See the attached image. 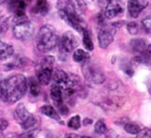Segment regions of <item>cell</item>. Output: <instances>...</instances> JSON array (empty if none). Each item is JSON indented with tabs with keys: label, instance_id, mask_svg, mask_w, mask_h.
Instances as JSON below:
<instances>
[{
	"label": "cell",
	"instance_id": "2",
	"mask_svg": "<svg viewBox=\"0 0 151 138\" xmlns=\"http://www.w3.org/2000/svg\"><path fill=\"white\" fill-rule=\"evenodd\" d=\"M58 43V37L56 32L51 25H44L38 32L37 47L41 52H50Z\"/></svg>",
	"mask_w": 151,
	"mask_h": 138
},
{
	"label": "cell",
	"instance_id": "14",
	"mask_svg": "<svg viewBox=\"0 0 151 138\" xmlns=\"http://www.w3.org/2000/svg\"><path fill=\"white\" fill-rule=\"evenodd\" d=\"M30 116V113L29 111L27 110L23 104H19V106L16 107V109L14 110V113H13V116H14V119L19 123V124H22L25 120H27Z\"/></svg>",
	"mask_w": 151,
	"mask_h": 138
},
{
	"label": "cell",
	"instance_id": "19",
	"mask_svg": "<svg viewBox=\"0 0 151 138\" xmlns=\"http://www.w3.org/2000/svg\"><path fill=\"white\" fill-rule=\"evenodd\" d=\"M21 126H22V129H25V131H36V129H38V126H39V121H38V119L35 116L30 114L28 119L25 120V121L21 124Z\"/></svg>",
	"mask_w": 151,
	"mask_h": 138
},
{
	"label": "cell",
	"instance_id": "10",
	"mask_svg": "<svg viewBox=\"0 0 151 138\" xmlns=\"http://www.w3.org/2000/svg\"><path fill=\"white\" fill-rule=\"evenodd\" d=\"M124 12V3L121 0H110L105 9V16L107 19H114Z\"/></svg>",
	"mask_w": 151,
	"mask_h": 138
},
{
	"label": "cell",
	"instance_id": "27",
	"mask_svg": "<svg viewBox=\"0 0 151 138\" xmlns=\"http://www.w3.org/2000/svg\"><path fill=\"white\" fill-rule=\"evenodd\" d=\"M142 28L145 29V32L147 34H151V14L149 16H147L146 19H142Z\"/></svg>",
	"mask_w": 151,
	"mask_h": 138
},
{
	"label": "cell",
	"instance_id": "24",
	"mask_svg": "<svg viewBox=\"0 0 151 138\" xmlns=\"http://www.w3.org/2000/svg\"><path fill=\"white\" fill-rule=\"evenodd\" d=\"M124 129H125L126 133H129V134H137V133L140 131V126L134 122H127L125 125H124Z\"/></svg>",
	"mask_w": 151,
	"mask_h": 138
},
{
	"label": "cell",
	"instance_id": "25",
	"mask_svg": "<svg viewBox=\"0 0 151 138\" xmlns=\"http://www.w3.org/2000/svg\"><path fill=\"white\" fill-rule=\"evenodd\" d=\"M9 26V17L4 14V13H0V34H2L3 32L8 29Z\"/></svg>",
	"mask_w": 151,
	"mask_h": 138
},
{
	"label": "cell",
	"instance_id": "35",
	"mask_svg": "<svg viewBox=\"0 0 151 138\" xmlns=\"http://www.w3.org/2000/svg\"><path fill=\"white\" fill-rule=\"evenodd\" d=\"M147 51H148L149 53H150V55H151V43L149 44L148 47H147Z\"/></svg>",
	"mask_w": 151,
	"mask_h": 138
},
{
	"label": "cell",
	"instance_id": "21",
	"mask_svg": "<svg viewBox=\"0 0 151 138\" xmlns=\"http://www.w3.org/2000/svg\"><path fill=\"white\" fill-rule=\"evenodd\" d=\"M73 58L76 63H85L90 60V55H88V52H85L84 50H81V49H77L75 50L73 54Z\"/></svg>",
	"mask_w": 151,
	"mask_h": 138
},
{
	"label": "cell",
	"instance_id": "11",
	"mask_svg": "<svg viewBox=\"0 0 151 138\" xmlns=\"http://www.w3.org/2000/svg\"><path fill=\"white\" fill-rule=\"evenodd\" d=\"M148 6V1L147 0H129L127 2V10H129V14L131 17L136 19L138 17L142 10Z\"/></svg>",
	"mask_w": 151,
	"mask_h": 138
},
{
	"label": "cell",
	"instance_id": "37",
	"mask_svg": "<svg viewBox=\"0 0 151 138\" xmlns=\"http://www.w3.org/2000/svg\"><path fill=\"white\" fill-rule=\"evenodd\" d=\"M3 1H4V0H0V4H1V3H2Z\"/></svg>",
	"mask_w": 151,
	"mask_h": 138
},
{
	"label": "cell",
	"instance_id": "7",
	"mask_svg": "<svg viewBox=\"0 0 151 138\" xmlns=\"http://www.w3.org/2000/svg\"><path fill=\"white\" fill-rule=\"evenodd\" d=\"M79 40L77 36L71 32H64L63 36L60 37L58 45H60V55H68L69 53L73 52L76 47H78Z\"/></svg>",
	"mask_w": 151,
	"mask_h": 138
},
{
	"label": "cell",
	"instance_id": "23",
	"mask_svg": "<svg viewBox=\"0 0 151 138\" xmlns=\"http://www.w3.org/2000/svg\"><path fill=\"white\" fill-rule=\"evenodd\" d=\"M95 133L98 134V135H104L107 133V125H106V123H105L104 120H98L97 122L95 123Z\"/></svg>",
	"mask_w": 151,
	"mask_h": 138
},
{
	"label": "cell",
	"instance_id": "36",
	"mask_svg": "<svg viewBox=\"0 0 151 138\" xmlns=\"http://www.w3.org/2000/svg\"><path fill=\"white\" fill-rule=\"evenodd\" d=\"M81 138H91V137H88V136H83V137H81Z\"/></svg>",
	"mask_w": 151,
	"mask_h": 138
},
{
	"label": "cell",
	"instance_id": "13",
	"mask_svg": "<svg viewBox=\"0 0 151 138\" xmlns=\"http://www.w3.org/2000/svg\"><path fill=\"white\" fill-rule=\"evenodd\" d=\"M51 98L53 103L56 105L57 107L63 105L64 104V96H63V88L58 84H54L52 88H51L50 91Z\"/></svg>",
	"mask_w": 151,
	"mask_h": 138
},
{
	"label": "cell",
	"instance_id": "22",
	"mask_svg": "<svg viewBox=\"0 0 151 138\" xmlns=\"http://www.w3.org/2000/svg\"><path fill=\"white\" fill-rule=\"evenodd\" d=\"M82 34H83V40H82L83 41V45H84V47L88 51H92L94 49V44H93L91 34H90V32L86 28L82 32Z\"/></svg>",
	"mask_w": 151,
	"mask_h": 138
},
{
	"label": "cell",
	"instance_id": "4",
	"mask_svg": "<svg viewBox=\"0 0 151 138\" xmlns=\"http://www.w3.org/2000/svg\"><path fill=\"white\" fill-rule=\"evenodd\" d=\"M82 72H83L85 80L91 84L99 85L105 82V75L103 69L96 64L90 62V60L83 63Z\"/></svg>",
	"mask_w": 151,
	"mask_h": 138
},
{
	"label": "cell",
	"instance_id": "31",
	"mask_svg": "<svg viewBox=\"0 0 151 138\" xmlns=\"http://www.w3.org/2000/svg\"><path fill=\"white\" fill-rule=\"evenodd\" d=\"M8 126H9V122H8L4 118L0 116V132H1V131H4L6 129H8Z\"/></svg>",
	"mask_w": 151,
	"mask_h": 138
},
{
	"label": "cell",
	"instance_id": "17",
	"mask_svg": "<svg viewBox=\"0 0 151 138\" xmlns=\"http://www.w3.org/2000/svg\"><path fill=\"white\" fill-rule=\"evenodd\" d=\"M49 12V3L47 0H36L35 6H32V13L45 15Z\"/></svg>",
	"mask_w": 151,
	"mask_h": 138
},
{
	"label": "cell",
	"instance_id": "34",
	"mask_svg": "<svg viewBox=\"0 0 151 138\" xmlns=\"http://www.w3.org/2000/svg\"><path fill=\"white\" fill-rule=\"evenodd\" d=\"M91 123H92L91 119H85L84 120V125H88V124H91Z\"/></svg>",
	"mask_w": 151,
	"mask_h": 138
},
{
	"label": "cell",
	"instance_id": "28",
	"mask_svg": "<svg viewBox=\"0 0 151 138\" xmlns=\"http://www.w3.org/2000/svg\"><path fill=\"white\" fill-rule=\"evenodd\" d=\"M127 30L131 34H136L139 32V25L136 22H129L127 24Z\"/></svg>",
	"mask_w": 151,
	"mask_h": 138
},
{
	"label": "cell",
	"instance_id": "15",
	"mask_svg": "<svg viewBox=\"0 0 151 138\" xmlns=\"http://www.w3.org/2000/svg\"><path fill=\"white\" fill-rule=\"evenodd\" d=\"M52 78H53L55 84H58L62 88H64V85L66 84L67 80H68V73L66 71L62 70V69H56V70L53 71Z\"/></svg>",
	"mask_w": 151,
	"mask_h": 138
},
{
	"label": "cell",
	"instance_id": "1",
	"mask_svg": "<svg viewBox=\"0 0 151 138\" xmlns=\"http://www.w3.org/2000/svg\"><path fill=\"white\" fill-rule=\"evenodd\" d=\"M28 88V80L23 75H14L0 81V99L4 103L14 104L25 96Z\"/></svg>",
	"mask_w": 151,
	"mask_h": 138
},
{
	"label": "cell",
	"instance_id": "9",
	"mask_svg": "<svg viewBox=\"0 0 151 138\" xmlns=\"http://www.w3.org/2000/svg\"><path fill=\"white\" fill-rule=\"evenodd\" d=\"M8 9L16 19V22L27 19L25 15L26 6L24 0H10L8 3Z\"/></svg>",
	"mask_w": 151,
	"mask_h": 138
},
{
	"label": "cell",
	"instance_id": "3",
	"mask_svg": "<svg viewBox=\"0 0 151 138\" xmlns=\"http://www.w3.org/2000/svg\"><path fill=\"white\" fill-rule=\"evenodd\" d=\"M60 15L62 16V19L65 22L70 25L71 27L78 30L79 32H82L86 28V23L83 19V15H81L80 13L70 8L68 4H65L64 6L60 8Z\"/></svg>",
	"mask_w": 151,
	"mask_h": 138
},
{
	"label": "cell",
	"instance_id": "38",
	"mask_svg": "<svg viewBox=\"0 0 151 138\" xmlns=\"http://www.w3.org/2000/svg\"><path fill=\"white\" fill-rule=\"evenodd\" d=\"M28 1H32V0H28Z\"/></svg>",
	"mask_w": 151,
	"mask_h": 138
},
{
	"label": "cell",
	"instance_id": "6",
	"mask_svg": "<svg viewBox=\"0 0 151 138\" xmlns=\"http://www.w3.org/2000/svg\"><path fill=\"white\" fill-rule=\"evenodd\" d=\"M13 36L21 41L30 40L35 36V26L27 19L19 21L13 27Z\"/></svg>",
	"mask_w": 151,
	"mask_h": 138
},
{
	"label": "cell",
	"instance_id": "12",
	"mask_svg": "<svg viewBox=\"0 0 151 138\" xmlns=\"http://www.w3.org/2000/svg\"><path fill=\"white\" fill-rule=\"evenodd\" d=\"M131 47H132L133 52L137 55V60L142 62L146 60V52H148V51H147L145 41L142 39H134L131 41Z\"/></svg>",
	"mask_w": 151,
	"mask_h": 138
},
{
	"label": "cell",
	"instance_id": "33",
	"mask_svg": "<svg viewBox=\"0 0 151 138\" xmlns=\"http://www.w3.org/2000/svg\"><path fill=\"white\" fill-rule=\"evenodd\" d=\"M64 138H81V137L78 136L77 134H68V135H66Z\"/></svg>",
	"mask_w": 151,
	"mask_h": 138
},
{
	"label": "cell",
	"instance_id": "26",
	"mask_svg": "<svg viewBox=\"0 0 151 138\" xmlns=\"http://www.w3.org/2000/svg\"><path fill=\"white\" fill-rule=\"evenodd\" d=\"M68 126L73 129H80V126H81V119H80V116H73V118L68 121Z\"/></svg>",
	"mask_w": 151,
	"mask_h": 138
},
{
	"label": "cell",
	"instance_id": "5",
	"mask_svg": "<svg viewBox=\"0 0 151 138\" xmlns=\"http://www.w3.org/2000/svg\"><path fill=\"white\" fill-rule=\"evenodd\" d=\"M53 65L54 57L45 56L41 60L37 66V80L40 82V84L47 85L51 82L52 75H53Z\"/></svg>",
	"mask_w": 151,
	"mask_h": 138
},
{
	"label": "cell",
	"instance_id": "32",
	"mask_svg": "<svg viewBox=\"0 0 151 138\" xmlns=\"http://www.w3.org/2000/svg\"><path fill=\"white\" fill-rule=\"evenodd\" d=\"M116 137H118V135H116L113 131H111V132H109V133H108V131H107V133H106V138H116Z\"/></svg>",
	"mask_w": 151,
	"mask_h": 138
},
{
	"label": "cell",
	"instance_id": "8",
	"mask_svg": "<svg viewBox=\"0 0 151 138\" xmlns=\"http://www.w3.org/2000/svg\"><path fill=\"white\" fill-rule=\"evenodd\" d=\"M116 34L114 25H103L98 32V43L101 49H106L112 43Z\"/></svg>",
	"mask_w": 151,
	"mask_h": 138
},
{
	"label": "cell",
	"instance_id": "20",
	"mask_svg": "<svg viewBox=\"0 0 151 138\" xmlns=\"http://www.w3.org/2000/svg\"><path fill=\"white\" fill-rule=\"evenodd\" d=\"M41 84L40 82L38 81L35 78H29L28 79V88L30 92V95L32 97H38L40 95L41 92Z\"/></svg>",
	"mask_w": 151,
	"mask_h": 138
},
{
	"label": "cell",
	"instance_id": "29",
	"mask_svg": "<svg viewBox=\"0 0 151 138\" xmlns=\"http://www.w3.org/2000/svg\"><path fill=\"white\" fill-rule=\"evenodd\" d=\"M136 135H137V138H151V129L148 127H144Z\"/></svg>",
	"mask_w": 151,
	"mask_h": 138
},
{
	"label": "cell",
	"instance_id": "30",
	"mask_svg": "<svg viewBox=\"0 0 151 138\" xmlns=\"http://www.w3.org/2000/svg\"><path fill=\"white\" fill-rule=\"evenodd\" d=\"M36 133H37V129L36 131H26L25 133L17 136V138H35Z\"/></svg>",
	"mask_w": 151,
	"mask_h": 138
},
{
	"label": "cell",
	"instance_id": "16",
	"mask_svg": "<svg viewBox=\"0 0 151 138\" xmlns=\"http://www.w3.org/2000/svg\"><path fill=\"white\" fill-rule=\"evenodd\" d=\"M14 53V49L11 44L0 41V60H8Z\"/></svg>",
	"mask_w": 151,
	"mask_h": 138
},
{
	"label": "cell",
	"instance_id": "18",
	"mask_svg": "<svg viewBox=\"0 0 151 138\" xmlns=\"http://www.w3.org/2000/svg\"><path fill=\"white\" fill-rule=\"evenodd\" d=\"M40 111L42 114H44L45 116H49L51 119H54L60 122V113L57 112V110L54 108V107L50 106V105H44L43 107L40 108Z\"/></svg>",
	"mask_w": 151,
	"mask_h": 138
}]
</instances>
